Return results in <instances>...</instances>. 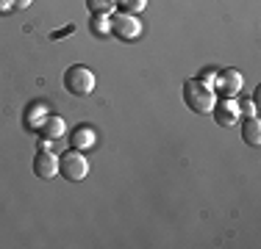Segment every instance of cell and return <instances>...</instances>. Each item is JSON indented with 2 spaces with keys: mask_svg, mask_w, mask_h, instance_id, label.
<instances>
[{
  "mask_svg": "<svg viewBox=\"0 0 261 249\" xmlns=\"http://www.w3.org/2000/svg\"><path fill=\"white\" fill-rule=\"evenodd\" d=\"M184 103H186V108L195 111V114H211V111H214V103H217V95H214V89L203 86L197 78H189L184 83Z\"/></svg>",
  "mask_w": 261,
  "mask_h": 249,
  "instance_id": "obj_1",
  "label": "cell"
},
{
  "mask_svg": "<svg viewBox=\"0 0 261 249\" xmlns=\"http://www.w3.org/2000/svg\"><path fill=\"white\" fill-rule=\"evenodd\" d=\"M95 86H97L95 72L84 64H72L70 70L64 72V89L75 97H89L92 91H95Z\"/></svg>",
  "mask_w": 261,
  "mask_h": 249,
  "instance_id": "obj_2",
  "label": "cell"
},
{
  "mask_svg": "<svg viewBox=\"0 0 261 249\" xmlns=\"http://www.w3.org/2000/svg\"><path fill=\"white\" fill-rule=\"evenodd\" d=\"M59 174L72 180V183H81L89 174V158L81 149H67V152L59 155Z\"/></svg>",
  "mask_w": 261,
  "mask_h": 249,
  "instance_id": "obj_3",
  "label": "cell"
},
{
  "mask_svg": "<svg viewBox=\"0 0 261 249\" xmlns=\"http://www.w3.org/2000/svg\"><path fill=\"white\" fill-rule=\"evenodd\" d=\"M111 36H117L120 42H134L142 36V22L136 14L120 11V14L111 17Z\"/></svg>",
  "mask_w": 261,
  "mask_h": 249,
  "instance_id": "obj_4",
  "label": "cell"
},
{
  "mask_svg": "<svg viewBox=\"0 0 261 249\" xmlns=\"http://www.w3.org/2000/svg\"><path fill=\"white\" fill-rule=\"evenodd\" d=\"M214 89L220 91L222 97H236L242 89H245V78H242V72H239V70H233V67H225V70H217Z\"/></svg>",
  "mask_w": 261,
  "mask_h": 249,
  "instance_id": "obj_5",
  "label": "cell"
},
{
  "mask_svg": "<svg viewBox=\"0 0 261 249\" xmlns=\"http://www.w3.org/2000/svg\"><path fill=\"white\" fill-rule=\"evenodd\" d=\"M211 116H214V122L220 124V128H233V124L239 122V116H242L236 97H222V100H217Z\"/></svg>",
  "mask_w": 261,
  "mask_h": 249,
  "instance_id": "obj_6",
  "label": "cell"
},
{
  "mask_svg": "<svg viewBox=\"0 0 261 249\" xmlns=\"http://www.w3.org/2000/svg\"><path fill=\"white\" fill-rule=\"evenodd\" d=\"M34 174L42 180H50L59 174V155H53L50 149H39L34 155Z\"/></svg>",
  "mask_w": 261,
  "mask_h": 249,
  "instance_id": "obj_7",
  "label": "cell"
},
{
  "mask_svg": "<svg viewBox=\"0 0 261 249\" xmlns=\"http://www.w3.org/2000/svg\"><path fill=\"white\" fill-rule=\"evenodd\" d=\"M95 141H97V133H95V128H92V124H78V128L70 133L72 149H81V152L92 149V147H95Z\"/></svg>",
  "mask_w": 261,
  "mask_h": 249,
  "instance_id": "obj_8",
  "label": "cell"
},
{
  "mask_svg": "<svg viewBox=\"0 0 261 249\" xmlns=\"http://www.w3.org/2000/svg\"><path fill=\"white\" fill-rule=\"evenodd\" d=\"M36 130L42 133V139H47V141H59L61 136L67 133V124H64V119H61V116H56V114H47Z\"/></svg>",
  "mask_w": 261,
  "mask_h": 249,
  "instance_id": "obj_9",
  "label": "cell"
},
{
  "mask_svg": "<svg viewBox=\"0 0 261 249\" xmlns=\"http://www.w3.org/2000/svg\"><path fill=\"white\" fill-rule=\"evenodd\" d=\"M242 141L250 147H261V122L258 116H245V124H242Z\"/></svg>",
  "mask_w": 261,
  "mask_h": 249,
  "instance_id": "obj_10",
  "label": "cell"
},
{
  "mask_svg": "<svg viewBox=\"0 0 261 249\" xmlns=\"http://www.w3.org/2000/svg\"><path fill=\"white\" fill-rule=\"evenodd\" d=\"M86 9L92 11V14H114L117 9V0H86Z\"/></svg>",
  "mask_w": 261,
  "mask_h": 249,
  "instance_id": "obj_11",
  "label": "cell"
},
{
  "mask_svg": "<svg viewBox=\"0 0 261 249\" xmlns=\"http://www.w3.org/2000/svg\"><path fill=\"white\" fill-rule=\"evenodd\" d=\"M92 34H95V36L111 34V17L109 14H95V17H92Z\"/></svg>",
  "mask_w": 261,
  "mask_h": 249,
  "instance_id": "obj_12",
  "label": "cell"
},
{
  "mask_svg": "<svg viewBox=\"0 0 261 249\" xmlns=\"http://www.w3.org/2000/svg\"><path fill=\"white\" fill-rule=\"evenodd\" d=\"M117 6H122V11H128V14H139V11H145L147 0H120Z\"/></svg>",
  "mask_w": 261,
  "mask_h": 249,
  "instance_id": "obj_13",
  "label": "cell"
},
{
  "mask_svg": "<svg viewBox=\"0 0 261 249\" xmlns=\"http://www.w3.org/2000/svg\"><path fill=\"white\" fill-rule=\"evenodd\" d=\"M197 80H200L203 86H208V89H214V80H217V70H214V67H208V70H203L200 75H197Z\"/></svg>",
  "mask_w": 261,
  "mask_h": 249,
  "instance_id": "obj_14",
  "label": "cell"
},
{
  "mask_svg": "<svg viewBox=\"0 0 261 249\" xmlns=\"http://www.w3.org/2000/svg\"><path fill=\"white\" fill-rule=\"evenodd\" d=\"M239 114H245V116H256V100H253V97L242 100V103H239Z\"/></svg>",
  "mask_w": 261,
  "mask_h": 249,
  "instance_id": "obj_15",
  "label": "cell"
},
{
  "mask_svg": "<svg viewBox=\"0 0 261 249\" xmlns=\"http://www.w3.org/2000/svg\"><path fill=\"white\" fill-rule=\"evenodd\" d=\"M34 0H14V9H28Z\"/></svg>",
  "mask_w": 261,
  "mask_h": 249,
  "instance_id": "obj_16",
  "label": "cell"
},
{
  "mask_svg": "<svg viewBox=\"0 0 261 249\" xmlns=\"http://www.w3.org/2000/svg\"><path fill=\"white\" fill-rule=\"evenodd\" d=\"M11 9H14L11 3H6V0H0V11H11Z\"/></svg>",
  "mask_w": 261,
  "mask_h": 249,
  "instance_id": "obj_17",
  "label": "cell"
},
{
  "mask_svg": "<svg viewBox=\"0 0 261 249\" xmlns=\"http://www.w3.org/2000/svg\"><path fill=\"white\" fill-rule=\"evenodd\" d=\"M117 3H120V0H117Z\"/></svg>",
  "mask_w": 261,
  "mask_h": 249,
  "instance_id": "obj_18",
  "label": "cell"
}]
</instances>
